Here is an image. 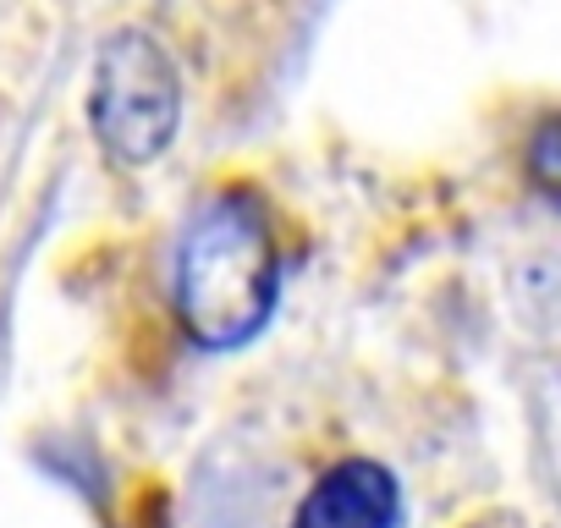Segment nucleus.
<instances>
[{
  "mask_svg": "<svg viewBox=\"0 0 561 528\" xmlns=\"http://www.w3.org/2000/svg\"><path fill=\"white\" fill-rule=\"evenodd\" d=\"M397 523H402L397 473L369 457L325 468L293 512V528H397Z\"/></svg>",
  "mask_w": 561,
  "mask_h": 528,
  "instance_id": "3",
  "label": "nucleus"
},
{
  "mask_svg": "<svg viewBox=\"0 0 561 528\" xmlns=\"http://www.w3.org/2000/svg\"><path fill=\"white\" fill-rule=\"evenodd\" d=\"M89 122L111 165L138 171L160 160L182 122V78L171 50L144 28H116L89 78Z\"/></svg>",
  "mask_w": 561,
  "mask_h": 528,
  "instance_id": "2",
  "label": "nucleus"
},
{
  "mask_svg": "<svg viewBox=\"0 0 561 528\" xmlns=\"http://www.w3.org/2000/svg\"><path fill=\"white\" fill-rule=\"evenodd\" d=\"M528 182L561 209V111L556 116H545L539 127H534V138H528Z\"/></svg>",
  "mask_w": 561,
  "mask_h": 528,
  "instance_id": "4",
  "label": "nucleus"
},
{
  "mask_svg": "<svg viewBox=\"0 0 561 528\" xmlns=\"http://www.w3.org/2000/svg\"><path fill=\"white\" fill-rule=\"evenodd\" d=\"M275 292H280V253L259 193L248 187L204 193L171 259V298L182 331L209 353H231L264 331Z\"/></svg>",
  "mask_w": 561,
  "mask_h": 528,
  "instance_id": "1",
  "label": "nucleus"
}]
</instances>
